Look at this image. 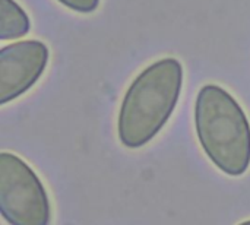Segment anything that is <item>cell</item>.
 Wrapping results in <instances>:
<instances>
[{
    "label": "cell",
    "instance_id": "5",
    "mask_svg": "<svg viewBox=\"0 0 250 225\" xmlns=\"http://www.w3.org/2000/svg\"><path fill=\"white\" fill-rule=\"evenodd\" d=\"M31 29L26 12L15 0L0 3V40H15L25 37Z\"/></svg>",
    "mask_w": 250,
    "mask_h": 225
},
{
    "label": "cell",
    "instance_id": "3",
    "mask_svg": "<svg viewBox=\"0 0 250 225\" xmlns=\"http://www.w3.org/2000/svg\"><path fill=\"white\" fill-rule=\"evenodd\" d=\"M0 214L12 225H47L50 198L38 174L21 157L0 154Z\"/></svg>",
    "mask_w": 250,
    "mask_h": 225
},
{
    "label": "cell",
    "instance_id": "4",
    "mask_svg": "<svg viewBox=\"0 0 250 225\" xmlns=\"http://www.w3.org/2000/svg\"><path fill=\"white\" fill-rule=\"evenodd\" d=\"M48 47L38 40H23L0 50V104L4 105L29 91L44 73Z\"/></svg>",
    "mask_w": 250,
    "mask_h": 225
},
{
    "label": "cell",
    "instance_id": "6",
    "mask_svg": "<svg viewBox=\"0 0 250 225\" xmlns=\"http://www.w3.org/2000/svg\"><path fill=\"white\" fill-rule=\"evenodd\" d=\"M64 7L78 13H92L98 9L100 0H57Z\"/></svg>",
    "mask_w": 250,
    "mask_h": 225
},
{
    "label": "cell",
    "instance_id": "2",
    "mask_svg": "<svg viewBox=\"0 0 250 225\" xmlns=\"http://www.w3.org/2000/svg\"><path fill=\"white\" fill-rule=\"evenodd\" d=\"M198 141L223 173L239 177L250 165V123L236 98L215 83L204 85L195 102Z\"/></svg>",
    "mask_w": 250,
    "mask_h": 225
},
{
    "label": "cell",
    "instance_id": "1",
    "mask_svg": "<svg viewBox=\"0 0 250 225\" xmlns=\"http://www.w3.org/2000/svg\"><path fill=\"white\" fill-rule=\"evenodd\" d=\"M183 66L166 57L145 67L129 85L117 117L123 146L138 149L149 143L170 120L182 92Z\"/></svg>",
    "mask_w": 250,
    "mask_h": 225
}]
</instances>
